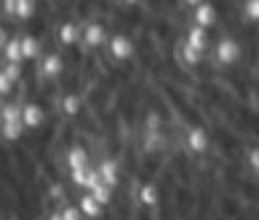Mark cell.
Masks as SVG:
<instances>
[{"label":"cell","instance_id":"obj_1","mask_svg":"<svg viewBox=\"0 0 259 220\" xmlns=\"http://www.w3.org/2000/svg\"><path fill=\"white\" fill-rule=\"evenodd\" d=\"M246 50L244 44L231 36V34H221V36H212V47H210V60L218 65V68H233L244 60Z\"/></svg>","mask_w":259,"mask_h":220},{"label":"cell","instance_id":"obj_2","mask_svg":"<svg viewBox=\"0 0 259 220\" xmlns=\"http://www.w3.org/2000/svg\"><path fill=\"white\" fill-rule=\"evenodd\" d=\"M184 148L192 158H205L212 148V132L205 124H189L184 132Z\"/></svg>","mask_w":259,"mask_h":220},{"label":"cell","instance_id":"obj_3","mask_svg":"<svg viewBox=\"0 0 259 220\" xmlns=\"http://www.w3.org/2000/svg\"><path fill=\"white\" fill-rule=\"evenodd\" d=\"M104 52L109 55V60L124 65V62H133L138 57V44H135L133 36L124 34V31H112V39H109V44H106Z\"/></svg>","mask_w":259,"mask_h":220},{"label":"cell","instance_id":"obj_4","mask_svg":"<svg viewBox=\"0 0 259 220\" xmlns=\"http://www.w3.org/2000/svg\"><path fill=\"white\" fill-rule=\"evenodd\" d=\"M83 39H80V44L85 50H94V52H99V50H106V44H109V39H112V29L104 24V21H96V18H91V21H83Z\"/></svg>","mask_w":259,"mask_h":220},{"label":"cell","instance_id":"obj_5","mask_svg":"<svg viewBox=\"0 0 259 220\" xmlns=\"http://www.w3.org/2000/svg\"><path fill=\"white\" fill-rule=\"evenodd\" d=\"M83 39V26H80V21H73V18H65L60 21V26H57V34H55V50H73L78 47Z\"/></svg>","mask_w":259,"mask_h":220},{"label":"cell","instance_id":"obj_6","mask_svg":"<svg viewBox=\"0 0 259 220\" xmlns=\"http://www.w3.org/2000/svg\"><path fill=\"white\" fill-rule=\"evenodd\" d=\"M21 119H24L26 129L29 132H39V129H45L47 127V119H50V112H47V106L41 104V101H24V112H21Z\"/></svg>","mask_w":259,"mask_h":220},{"label":"cell","instance_id":"obj_7","mask_svg":"<svg viewBox=\"0 0 259 220\" xmlns=\"http://www.w3.org/2000/svg\"><path fill=\"white\" fill-rule=\"evenodd\" d=\"M189 16H192V24L205 26L210 31H215V29H218V24H221V11H218V6H215L212 0H202L200 6H194L189 11Z\"/></svg>","mask_w":259,"mask_h":220},{"label":"cell","instance_id":"obj_8","mask_svg":"<svg viewBox=\"0 0 259 220\" xmlns=\"http://www.w3.org/2000/svg\"><path fill=\"white\" fill-rule=\"evenodd\" d=\"M94 166H96V171H99V176H101V182H104L106 187H112L114 192L122 187V163H119L114 156H106V158L96 161Z\"/></svg>","mask_w":259,"mask_h":220},{"label":"cell","instance_id":"obj_9","mask_svg":"<svg viewBox=\"0 0 259 220\" xmlns=\"http://www.w3.org/2000/svg\"><path fill=\"white\" fill-rule=\"evenodd\" d=\"M184 44H189L192 50H197L200 55H210L212 47V31L197 24H189V29L184 31Z\"/></svg>","mask_w":259,"mask_h":220},{"label":"cell","instance_id":"obj_10","mask_svg":"<svg viewBox=\"0 0 259 220\" xmlns=\"http://www.w3.org/2000/svg\"><path fill=\"white\" fill-rule=\"evenodd\" d=\"M85 166H94V158H91V150L85 148L83 143H73L65 150V168L73 171V168H85Z\"/></svg>","mask_w":259,"mask_h":220},{"label":"cell","instance_id":"obj_11","mask_svg":"<svg viewBox=\"0 0 259 220\" xmlns=\"http://www.w3.org/2000/svg\"><path fill=\"white\" fill-rule=\"evenodd\" d=\"M75 202H78V207H80V212H83L85 220H101L106 215V207L96 202V197L91 192H80Z\"/></svg>","mask_w":259,"mask_h":220},{"label":"cell","instance_id":"obj_12","mask_svg":"<svg viewBox=\"0 0 259 220\" xmlns=\"http://www.w3.org/2000/svg\"><path fill=\"white\" fill-rule=\"evenodd\" d=\"M18 36H21V55H24V62H26V65L36 62V60L41 57V52H45L41 41H39L34 34H29V31H18Z\"/></svg>","mask_w":259,"mask_h":220},{"label":"cell","instance_id":"obj_13","mask_svg":"<svg viewBox=\"0 0 259 220\" xmlns=\"http://www.w3.org/2000/svg\"><path fill=\"white\" fill-rule=\"evenodd\" d=\"M0 60H3V62H21V65H26L24 55H21V36L18 34H11L8 44L3 47V52H0Z\"/></svg>","mask_w":259,"mask_h":220},{"label":"cell","instance_id":"obj_14","mask_svg":"<svg viewBox=\"0 0 259 220\" xmlns=\"http://www.w3.org/2000/svg\"><path fill=\"white\" fill-rule=\"evenodd\" d=\"M91 194L96 197V202H99V205H104L106 210H109V205L114 202V189H112V187H106L104 182H99V184L91 189Z\"/></svg>","mask_w":259,"mask_h":220},{"label":"cell","instance_id":"obj_15","mask_svg":"<svg viewBox=\"0 0 259 220\" xmlns=\"http://www.w3.org/2000/svg\"><path fill=\"white\" fill-rule=\"evenodd\" d=\"M241 16L246 24L259 26V0H244L241 3Z\"/></svg>","mask_w":259,"mask_h":220},{"label":"cell","instance_id":"obj_16","mask_svg":"<svg viewBox=\"0 0 259 220\" xmlns=\"http://www.w3.org/2000/svg\"><path fill=\"white\" fill-rule=\"evenodd\" d=\"M16 85H18V83H16L3 68H0V99H11V96L16 94Z\"/></svg>","mask_w":259,"mask_h":220},{"label":"cell","instance_id":"obj_17","mask_svg":"<svg viewBox=\"0 0 259 220\" xmlns=\"http://www.w3.org/2000/svg\"><path fill=\"white\" fill-rule=\"evenodd\" d=\"M244 163H246V168L259 179V145L246 148V153H244Z\"/></svg>","mask_w":259,"mask_h":220},{"label":"cell","instance_id":"obj_18","mask_svg":"<svg viewBox=\"0 0 259 220\" xmlns=\"http://www.w3.org/2000/svg\"><path fill=\"white\" fill-rule=\"evenodd\" d=\"M57 210L62 212V220H85V217H83V212H80V207H78V202L60 205Z\"/></svg>","mask_w":259,"mask_h":220},{"label":"cell","instance_id":"obj_19","mask_svg":"<svg viewBox=\"0 0 259 220\" xmlns=\"http://www.w3.org/2000/svg\"><path fill=\"white\" fill-rule=\"evenodd\" d=\"M8 39H11V29L3 24V21H0V52H3V47L8 44Z\"/></svg>","mask_w":259,"mask_h":220},{"label":"cell","instance_id":"obj_20","mask_svg":"<svg viewBox=\"0 0 259 220\" xmlns=\"http://www.w3.org/2000/svg\"><path fill=\"white\" fill-rule=\"evenodd\" d=\"M117 3H119L122 11H135V8H140L143 0H117Z\"/></svg>","mask_w":259,"mask_h":220},{"label":"cell","instance_id":"obj_21","mask_svg":"<svg viewBox=\"0 0 259 220\" xmlns=\"http://www.w3.org/2000/svg\"><path fill=\"white\" fill-rule=\"evenodd\" d=\"M0 220H24V215L21 212H6V215H0Z\"/></svg>","mask_w":259,"mask_h":220},{"label":"cell","instance_id":"obj_22","mask_svg":"<svg viewBox=\"0 0 259 220\" xmlns=\"http://www.w3.org/2000/svg\"><path fill=\"white\" fill-rule=\"evenodd\" d=\"M47 220H62V212L55 207V210H50V212H47Z\"/></svg>","mask_w":259,"mask_h":220},{"label":"cell","instance_id":"obj_23","mask_svg":"<svg viewBox=\"0 0 259 220\" xmlns=\"http://www.w3.org/2000/svg\"><path fill=\"white\" fill-rule=\"evenodd\" d=\"M182 3H184V6H187V8L192 11L194 6H200V3H202V0H182Z\"/></svg>","mask_w":259,"mask_h":220},{"label":"cell","instance_id":"obj_24","mask_svg":"<svg viewBox=\"0 0 259 220\" xmlns=\"http://www.w3.org/2000/svg\"><path fill=\"white\" fill-rule=\"evenodd\" d=\"M256 73H259V62H256Z\"/></svg>","mask_w":259,"mask_h":220},{"label":"cell","instance_id":"obj_25","mask_svg":"<svg viewBox=\"0 0 259 220\" xmlns=\"http://www.w3.org/2000/svg\"><path fill=\"white\" fill-rule=\"evenodd\" d=\"M34 3H41V0H34Z\"/></svg>","mask_w":259,"mask_h":220},{"label":"cell","instance_id":"obj_26","mask_svg":"<svg viewBox=\"0 0 259 220\" xmlns=\"http://www.w3.org/2000/svg\"><path fill=\"white\" fill-rule=\"evenodd\" d=\"M41 220H47V217H41Z\"/></svg>","mask_w":259,"mask_h":220}]
</instances>
